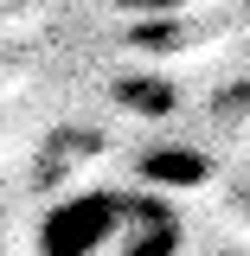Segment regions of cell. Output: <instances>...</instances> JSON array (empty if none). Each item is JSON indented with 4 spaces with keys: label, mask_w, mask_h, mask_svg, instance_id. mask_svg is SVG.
<instances>
[{
    "label": "cell",
    "mask_w": 250,
    "mask_h": 256,
    "mask_svg": "<svg viewBox=\"0 0 250 256\" xmlns=\"http://www.w3.org/2000/svg\"><path fill=\"white\" fill-rule=\"evenodd\" d=\"M135 192H77L45 212L39 224V256H116Z\"/></svg>",
    "instance_id": "obj_1"
},
{
    "label": "cell",
    "mask_w": 250,
    "mask_h": 256,
    "mask_svg": "<svg viewBox=\"0 0 250 256\" xmlns=\"http://www.w3.org/2000/svg\"><path fill=\"white\" fill-rule=\"evenodd\" d=\"M103 6L135 13V20H167V13H186V6H199V0H103Z\"/></svg>",
    "instance_id": "obj_2"
}]
</instances>
